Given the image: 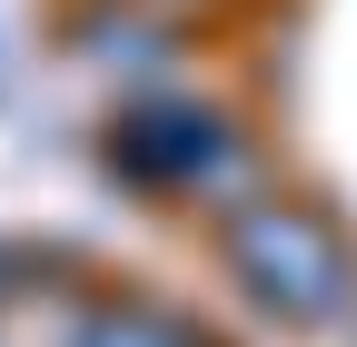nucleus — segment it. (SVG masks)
Returning a JSON list of instances; mask_svg holds the SVG:
<instances>
[{"label": "nucleus", "mask_w": 357, "mask_h": 347, "mask_svg": "<svg viewBox=\"0 0 357 347\" xmlns=\"http://www.w3.org/2000/svg\"><path fill=\"white\" fill-rule=\"evenodd\" d=\"M248 258L278 278V298H288L298 318H328V308H337V288H347L337 248H328L318 229H298V219H268V238H248Z\"/></svg>", "instance_id": "nucleus-1"}]
</instances>
